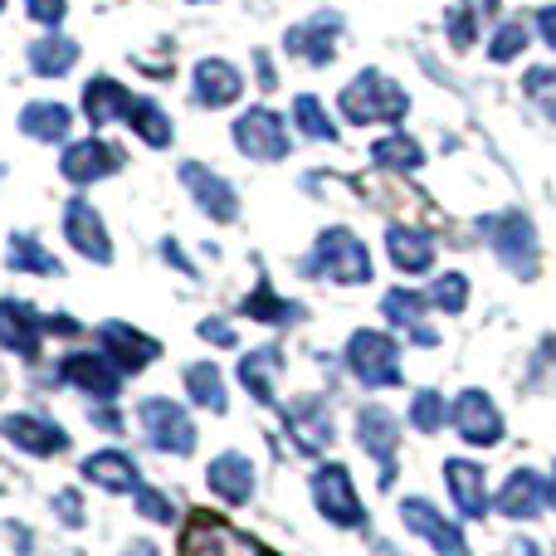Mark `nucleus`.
Wrapping results in <instances>:
<instances>
[{
	"label": "nucleus",
	"mask_w": 556,
	"mask_h": 556,
	"mask_svg": "<svg viewBox=\"0 0 556 556\" xmlns=\"http://www.w3.org/2000/svg\"><path fill=\"white\" fill-rule=\"evenodd\" d=\"M39 342H45V317L29 303H20V298H0V346L25 356V362H35Z\"/></svg>",
	"instance_id": "nucleus-20"
},
{
	"label": "nucleus",
	"mask_w": 556,
	"mask_h": 556,
	"mask_svg": "<svg viewBox=\"0 0 556 556\" xmlns=\"http://www.w3.org/2000/svg\"><path fill=\"white\" fill-rule=\"evenodd\" d=\"M342 113L346 123H401L410 113V93H405L395 78L362 68L352 84L342 88Z\"/></svg>",
	"instance_id": "nucleus-2"
},
{
	"label": "nucleus",
	"mask_w": 556,
	"mask_h": 556,
	"mask_svg": "<svg viewBox=\"0 0 556 556\" xmlns=\"http://www.w3.org/2000/svg\"><path fill=\"white\" fill-rule=\"evenodd\" d=\"M503 556H538V547H532V538H513Z\"/></svg>",
	"instance_id": "nucleus-48"
},
{
	"label": "nucleus",
	"mask_w": 556,
	"mask_h": 556,
	"mask_svg": "<svg viewBox=\"0 0 556 556\" xmlns=\"http://www.w3.org/2000/svg\"><path fill=\"white\" fill-rule=\"evenodd\" d=\"M201 337H205L211 346H235V342H240V337H235V327L220 323V317H205V323H201Z\"/></svg>",
	"instance_id": "nucleus-44"
},
{
	"label": "nucleus",
	"mask_w": 556,
	"mask_h": 556,
	"mask_svg": "<svg viewBox=\"0 0 556 556\" xmlns=\"http://www.w3.org/2000/svg\"><path fill=\"white\" fill-rule=\"evenodd\" d=\"M49 508H54V518L64 522V528H84V522H88V513H84V498H78V489H59Z\"/></svg>",
	"instance_id": "nucleus-42"
},
{
	"label": "nucleus",
	"mask_w": 556,
	"mask_h": 556,
	"mask_svg": "<svg viewBox=\"0 0 556 556\" xmlns=\"http://www.w3.org/2000/svg\"><path fill=\"white\" fill-rule=\"evenodd\" d=\"M371 162L381 166V172H415V166L425 162V152L415 137L391 132V137H381V142H371Z\"/></svg>",
	"instance_id": "nucleus-32"
},
{
	"label": "nucleus",
	"mask_w": 556,
	"mask_h": 556,
	"mask_svg": "<svg viewBox=\"0 0 556 556\" xmlns=\"http://www.w3.org/2000/svg\"><path fill=\"white\" fill-rule=\"evenodd\" d=\"M25 10H29V20H39V25H59V20L68 15L64 0H25Z\"/></svg>",
	"instance_id": "nucleus-43"
},
{
	"label": "nucleus",
	"mask_w": 556,
	"mask_h": 556,
	"mask_svg": "<svg viewBox=\"0 0 556 556\" xmlns=\"http://www.w3.org/2000/svg\"><path fill=\"white\" fill-rule=\"evenodd\" d=\"M552 556H556V552H552Z\"/></svg>",
	"instance_id": "nucleus-55"
},
{
	"label": "nucleus",
	"mask_w": 556,
	"mask_h": 556,
	"mask_svg": "<svg viewBox=\"0 0 556 556\" xmlns=\"http://www.w3.org/2000/svg\"><path fill=\"white\" fill-rule=\"evenodd\" d=\"M522 45H528V25H518V20H508V25H498V29H493V39H489V54L498 59V64H508V59H518V54H522Z\"/></svg>",
	"instance_id": "nucleus-41"
},
{
	"label": "nucleus",
	"mask_w": 556,
	"mask_h": 556,
	"mask_svg": "<svg viewBox=\"0 0 556 556\" xmlns=\"http://www.w3.org/2000/svg\"><path fill=\"white\" fill-rule=\"evenodd\" d=\"M444 489H450L454 508L464 513L469 522L489 518V473H483L479 459H444Z\"/></svg>",
	"instance_id": "nucleus-17"
},
{
	"label": "nucleus",
	"mask_w": 556,
	"mask_h": 556,
	"mask_svg": "<svg viewBox=\"0 0 556 556\" xmlns=\"http://www.w3.org/2000/svg\"><path fill=\"white\" fill-rule=\"evenodd\" d=\"M137 93H127L117 78H93V84L84 88V113L93 127H108L113 117H127V108H132Z\"/></svg>",
	"instance_id": "nucleus-29"
},
{
	"label": "nucleus",
	"mask_w": 556,
	"mask_h": 556,
	"mask_svg": "<svg viewBox=\"0 0 556 556\" xmlns=\"http://www.w3.org/2000/svg\"><path fill=\"white\" fill-rule=\"evenodd\" d=\"M450 425H454V434H459L464 444H473V450H493V444H503V434H508L503 410L493 405L489 391H479V386H469V391L454 395Z\"/></svg>",
	"instance_id": "nucleus-6"
},
{
	"label": "nucleus",
	"mask_w": 556,
	"mask_h": 556,
	"mask_svg": "<svg viewBox=\"0 0 556 556\" xmlns=\"http://www.w3.org/2000/svg\"><path fill=\"white\" fill-rule=\"evenodd\" d=\"M93 425H98V430H113V434H123V415H117L113 405H98V410H93Z\"/></svg>",
	"instance_id": "nucleus-46"
},
{
	"label": "nucleus",
	"mask_w": 556,
	"mask_h": 556,
	"mask_svg": "<svg viewBox=\"0 0 556 556\" xmlns=\"http://www.w3.org/2000/svg\"><path fill=\"white\" fill-rule=\"evenodd\" d=\"M346 371L371 391H391V386H401V346L376 327H362L346 342Z\"/></svg>",
	"instance_id": "nucleus-4"
},
{
	"label": "nucleus",
	"mask_w": 556,
	"mask_h": 556,
	"mask_svg": "<svg viewBox=\"0 0 556 556\" xmlns=\"http://www.w3.org/2000/svg\"><path fill=\"white\" fill-rule=\"evenodd\" d=\"M68 127H74V113L64 103H29L20 113V132H29L35 142H64Z\"/></svg>",
	"instance_id": "nucleus-31"
},
{
	"label": "nucleus",
	"mask_w": 556,
	"mask_h": 556,
	"mask_svg": "<svg viewBox=\"0 0 556 556\" xmlns=\"http://www.w3.org/2000/svg\"><path fill=\"white\" fill-rule=\"evenodd\" d=\"M401 522L415 532V538L425 542L434 556H469V538H464L459 528H454L450 518H444L440 508H434L430 498H401Z\"/></svg>",
	"instance_id": "nucleus-10"
},
{
	"label": "nucleus",
	"mask_w": 556,
	"mask_h": 556,
	"mask_svg": "<svg viewBox=\"0 0 556 556\" xmlns=\"http://www.w3.org/2000/svg\"><path fill=\"white\" fill-rule=\"evenodd\" d=\"M235 147H240L250 162H283L288 156V132H283V117L269 113V108H250V113L235 123Z\"/></svg>",
	"instance_id": "nucleus-14"
},
{
	"label": "nucleus",
	"mask_w": 556,
	"mask_h": 556,
	"mask_svg": "<svg viewBox=\"0 0 556 556\" xmlns=\"http://www.w3.org/2000/svg\"><path fill=\"white\" fill-rule=\"evenodd\" d=\"M278 366H283L278 346L244 352V362H240V386H244V391H250L260 405H274V401H278Z\"/></svg>",
	"instance_id": "nucleus-28"
},
{
	"label": "nucleus",
	"mask_w": 556,
	"mask_h": 556,
	"mask_svg": "<svg viewBox=\"0 0 556 556\" xmlns=\"http://www.w3.org/2000/svg\"><path fill=\"white\" fill-rule=\"evenodd\" d=\"M205 483H211V493L220 503H230V508H244V503L254 498V459L240 450H225L211 459V469H205Z\"/></svg>",
	"instance_id": "nucleus-21"
},
{
	"label": "nucleus",
	"mask_w": 556,
	"mask_h": 556,
	"mask_svg": "<svg viewBox=\"0 0 556 556\" xmlns=\"http://www.w3.org/2000/svg\"><path fill=\"white\" fill-rule=\"evenodd\" d=\"M244 317H254V323H269V327H283L298 317V303H283V298L274 293L269 283H260L250 298H244Z\"/></svg>",
	"instance_id": "nucleus-35"
},
{
	"label": "nucleus",
	"mask_w": 556,
	"mask_h": 556,
	"mask_svg": "<svg viewBox=\"0 0 556 556\" xmlns=\"http://www.w3.org/2000/svg\"><path fill=\"white\" fill-rule=\"evenodd\" d=\"M74 59H78V45H74V39H64V35H49V39H39V45L29 49V68H35V74H45V78L68 74V68H74Z\"/></svg>",
	"instance_id": "nucleus-34"
},
{
	"label": "nucleus",
	"mask_w": 556,
	"mask_h": 556,
	"mask_svg": "<svg viewBox=\"0 0 556 556\" xmlns=\"http://www.w3.org/2000/svg\"><path fill=\"white\" fill-rule=\"evenodd\" d=\"M425 307H430V298L415 293V288H391V293L381 298L386 323L405 327L415 346H440V332H434V327H425Z\"/></svg>",
	"instance_id": "nucleus-24"
},
{
	"label": "nucleus",
	"mask_w": 556,
	"mask_h": 556,
	"mask_svg": "<svg viewBox=\"0 0 556 556\" xmlns=\"http://www.w3.org/2000/svg\"><path fill=\"white\" fill-rule=\"evenodd\" d=\"M137 425H142V440L152 444V450L162 454H176V459H186V454H195V420L186 415V405L166 401V395H147L142 405H137Z\"/></svg>",
	"instance_id": "nucleus-3"
},
{
	"label": "nucleus",
	"mask_w": 556,
	"mask_h": 556,
	"mask_svg": "<svg viewBox=\"0 0 556 556\" xmlns=\"http://www.w3.org/2000/svg\"><path fill=\"white\" fill-rule=\"evenodd\" d=\"M64 240L74 244L84 260L113 264V240H108V225H103V215H98L88 201H68L64 205Z\"/></svg>",
	"instance_id": "nucleus-19"
},
{
	"label": "nucleus",
	"mask_w": 556,
	"mask_h": 556,
	"mask_svg": "<svg viewBox=\"0 0 556 556\" xmlns=\"http://www.w3.org/2000/svg\"><path fill=\"white\" fill-rule=\"evenodd\" d=\"M98 342H103V356L123 376L147 371V366L162 356V342H156V337L137 332V327H127V323H103V327H98Z\"/></svg>",
	"instance_id": "nucleus-16"
},
{
	"label": "nucleus",
	"mask_w": 556,
	"mask_h": 556,
	"mask_svg": "<svg viewBox=\"0 0 556 556\" xmlns=\"http://www.w3.org/2000/svg\"><path fill=\"white\" fill-rule=\"evenodd\" d=\"M313 503L332 528H366V503L356 498V483L342 464H323L313 473Z\"/></svg>",
	"instance_id": "nucleus-9"
},
{
	"label": "nucleus",
	"mask_w": 556,
	"mask_h": 556,
	"mask_svg": "<svg viewBox=\"0 0 556 556\" xmlns=\"http://www.w3.org/2000/svg\"><path fill=\"white\" fill-rule=\"evenodd\" d=\"M547 503H552V513H556V469H552V479H547Z\"/></svg>",
	"instance_id": "nucleus-53"
},
{
	"label": "nucleus",
	"mask_w": 556,
	"mask_h": 556,
	"mask_svg": "<svg viewBox=\"0 0 556 556\" xmlns=\"http://www.w3.org/2000/svg\"><path fill=\"white\" fill-rule=\"evenodd\" d=\"M191 88H195V103L201 108H230V103H240V93H244L240 68L225 64V59H201Z\"/></svg>",
	"instance_id": "nucleus-26"
},
{
	"label": "nucleus",
	"mask_w": 556,
	"mask_h": 556,
	"mask_svg": "<svg viewBox=\"0 0 556 556\" xmlns=\"http://www.w3.org/2000/svg\"><path fill=\"white\" fill-rule=\"evenodd\" d=\"M68 556H74V552H68Z\"/></svg>",
	"instance_id": "nucleus-54"
},
{
	"label": "nucleus",
	"mask_w": 556,
	"mask_h": 556,
	"mask_svg": "<svg viewBox=\"0 0 556 556\" xmlns=\"http://www.w3.org/2000/svg\"><path fill=\"white\" fill-rule=\"evenodd\" d=\"M123 556H156V547H152V542H132Z\"/></svg>",
	"instance_id": "nucleus-51"
},
{
	"label": "nucleus",
	"mask_w": 556,
	"mask_h": 556,
	"mask_svg": "<svg viewBox=\"0 0 556 556\" xmlns=\"http://www.w3.org/2000/svg\"><path fill=\"white\" fill-rule=\"evenodd\" d=\"M356 444H362V454L371 464H381V489H391L395 479V444H401V425H395V415L386 410V405H362L356 410Z\"/></svg>",
	"instance_id": "nucleus-11"
},
{
	"label": "nucleus",
	"mask_w": 556,
	"mask_h": 556,
	"mask_svg": "<svg viewBox=\"0 0 556 556\" xmlns=\"http://www.w3.org/2000/svg\"><path fill=\"white\" fill-rule=\"evenodd\" d=\"M293 123H298V132H307L313 142H337V123L323 113V103H317L313 93L293 98Z\"/></svg>",
	"instance_id": "nucleus-37"
},
{
	"label": "nucleus",
	"mask_w": 556,
	"mask_h": 556,
	"mask_svg": "<svg viewBox=\"0 0 556 556\" xmlns=\"http://www.w3.org/2000/svg\"><path fill=\"white\" fill-rule=\"evenodd\" d=\"M84 479L98 483L103 493H137L142 489V469L127 450H98L84 459Z\"/></svg>",
	"instance_id": "nucleus-25"
},
{
	"label": "nucleus",
	"mask_w": 556,
	"mask_h": 556,
	"mask_svg": "<svg viewBox=\"0 0 556 556\" xmlns=\"http://www.w3.org/2000/svg\"><path fill=\"white\" fill-rule=\"evenodd\" d=\"M450 39H454L459 49L473 39V20H469V10H459V20H450Z\"/></svg>",
	"instance_id": "nucleus-45"
},
{
	"label": "nucleus",
	"mask_w": 556,
	"mask_h": 556,
	"mask_svg": "<svg viewBox=\"0 0 556 556\" xmlns=\"http://www.w3.org/2000/svg\"><path fill=\"white\" fill-rule=\"evenodd\" d=\"M117 166H123V156H117L103 137H88V142L68 147L59 172H64V181H74V186H93V181H103V176H113Z\"/></svg>",
	"instance_id": "nucleus-22"
},
{
	"label": "nucleus",
	"mask_w": 556,
	"mask_h": 556,
	"mask_svg": "<svg viewBox=\"0 0 556 556\" xmlns=\"http://www.w3.org/2000/svg\"><path fill=\"white\" fill-rule=\"evenodd\" d=\"M181 556H269L260 547V542H250L240 528H230L225 518H215V513H191L181 528Z\"/></svg>",
	"instance_id": "nucleus-5"
},
{
	"label": "nucleus",
	"mask_w": 556,
	"mask_h": 556,
	"mask_svg": "<svg viewBox=\"0 0 556 556\" xmlns=\"http://www.w3.org/2000/svg\"><path fill=\"white\" fill-rule=\"evenodd\" d=\"M547 479L538 469H513L508 479L498 483V498H493V513L513 522H538L547 513Z\"/></svg>",
	"instance_id": "nucleus-15"
},
{
	"label": "nucleus",
	"mask_w": 556,
	"mask_h": 556,
	"mask_svg": "<svg viewBox=\"0 0 556 556\" xmlns=\"http://www.w3.org/2000/svg\"><path fill=\"white\" fill-rule=\"evenodd\" d=\"M342 35V15H332V10H323V15L303 20V25H293L283 35L288 54L293 59H307V64H327L332 59V39Z\"/></svg>",
	"instance_id": "nucleus-23"
},
{
	"label": "nucleus",
	"mask_w": 556,
	"mask_h": 556,
	"mask_svg": "<svg viewBox=\"0 0 556 556\" xmlns=\"http://www.w3.org/2000/svg\"><path fill=\"white\" fill-rule=\"evenodd\" d=\"M283 430H288V440H293V450L307 454V459H327V450H332V440H337L332 410H327L323 395H298V401H288Z\"/></svg>",
	"instance_id": "nucleus-7"
},
{
	"label": "nucleus",
	"mask_w": 556,
	"mask_h": 556,
	"mask_svg": "<svg viewBox=\"0 0 556 556\" xmlns=\"http://www.w3.org/2000/svg\"><path fill=\"white\" fill-rule=\"evenodd\" d=\"M10 483H15V473H10V469H5V464H0V493H5V489H10Z\"/></svg>",
	"instance_id": "nucleus-52"
},
{
	"label": "nucleus",
	"mask_w": 556,
	"mask_h": 556,
	"mask_svg": "<svg viewBox=\"0 0 556 556\" xmlns=\"http://www.w3.org/2000/svg\"><path fill=\"white\" fill-rule=\"evenodd\" d=\"M181 186L191 191V201L201 205L211 220H220V225H230L235 215H240V195H235V186L230 181H220V176L211 172V166H201V162H181Z\"/></svg>",
	"instance_id": "nucleus-18"
},
{
	"label": "nucleus",
	"mask_w": 556,
	"mask_h": 556,
	"mask_svg": "<svg viewBox=\"0 0 556 556\" xmlns=\"http://www.w3.org/2000/svg\"><path fill=\"white\" fill-rule=\"evenodd\" d=\"M425 298H430V307H440V313H464V307H469V278L464 274H440Z\"/></svg>",
	"instance_id": "nucleus-39"
},
{
	"label": "nucleus",
	"mask_w": 556,
	"mask_h": 556,
	"mask_svg": "<svg viewBox=\"0 0 556 556\" xmlns=\"http://www.w3.org/2000/svg\"><path fill=\"white\" fill-rule=\"evenodd\" d=\"M132 508H137V518L156 522V528H172V522H176V503L166 498L162 489H147V483L132 493Z\"/></svg>",
	"instance_id": "nucleus-40"
},
{
	"label": "nucleus",
	"mask_w": 556,
	"mask_h": 556,
	"mask_svg": "<svg viewBox=\"0 0 556 556\" xmlns=\"http://www.w3.org/2000/svg\"><path fill=\"white\" fill-rule=\"evenodd\" d=\"M303 274H317V278H332L342 288H356V283H371V250L356 240L352 230L332 225V230L317 235L313 254L303 260Z\"/></svg>",
	"instance_id": "nucleus-1"
},
{
	"label": "nucleus",
	"mask_w": 556,
	"mask_h": 556,
	"mask_svg": "<svg viewBox=\"0 0 556 556\" xmlns=\"http://www.w3.org/2000/svg\"><path fill=\"white\" fill-rule=\"evenodd\" d=\"M59 381H68L74 391L93 395V401H103V405H113L117 391H123V371H117L103 352H68L64 362H59Z\"/></svg>",
	"instance_id": "nucleus-13"
},
{
	"label": "nucleus",
	"mask_w": 556,
	"mask_h": 556,
	"mask_svg": "<svg viewBox=\"0 0 556 556\" xmlns=\"http://www.w3.org/2000/svg\"><path fill=\"white\" fill-rule=\"evenodd\" d=\"M10 269L20 274H59V260L45 250L39 240H29V235H10Z\"/></svg>",
	"instance_id": "nucleus-36"
},
{
	"label": "nucleus",
	"mask_w": 556,
	"mask_h": 556,
	"mask_svg": "<svg viewBox=\"0 0 556 556\" xmlns=\"http://www.w3.org/2000/svg\"><path fill=\"white\" fill-rule=\"evenodd\" d=\"M538 29H542V39H547V45L556 49V5H547V10L538 15Z\"/></svg>",
	"instance_id": "nucleus-47"
},
{
	"label": "nucleus",
	"mask_w": 556,
	"mask_h": 556,
	"mask_svg": "<svg viewBox=\"0 0 556 556\" xmlns=\"http://www.w3.org/2000/svg\"><path fill=\"white\" fill-rule=\"evenodd\" d=\"M254 68H260V84H264V88H274V68H269V59L254 54Z\"/></svg>",
	"instance_id": "nucleus-50"
},
{
	"label": "nucleus",
	"mask_w": 556,
	"mask_h": 556,
	"mask_svg": "<svg viewBox=\"0 0 556 556\" xmlns=\"http://www.w3.org/2000/svg\"><path fill=\"white\" fill-rule=\"evenodd\" d=\"M127 123H132V132L142 137L147 147H172V117H166L162 108L152 103V98H132V108H127Z\"/></svg>",
	"instance_id": "nucleus-33"
},
{
	"label": "nucleus",
	"mask_w": 556,
	"mask_h": 556,
	"mask_svg": "<svg viewBox=\"0 0 556 556\" xmlns=\"http://www.w3.org/2000/svg\"><path fill=\"white\" fill-rule=\"evenodd\" d=\"M410 425L420 434H440L450 425V405H444L440 391H415L410 395Z\"/></svg>",
	"instance_id": "nucleus-38"
},
{
	"label": "nucleus",
	"mask_w": 556,
	"mask_h": 556,
	"mask_svg": "<svg viewBox=\"0 0 556 556\" xmlns=\"http://www.w3.org/2000/svg\"><path fill=\"white\" fill-rule=\"evenodd\" d=\"M162 250H166V260H172V264H176V269L195 274V269H191V260H186V254H181V250H176V244H172V240H166V244H162Z\"/></svg>",
	"instance_id": "nucleus-49"
},
{
	"label": "nucleus",
	"mask_w": 556,
	"mask_h": 556,
	"mask_svg": "<svg viewBox=\"0 0 556 556\" xmlns=\"http://www.w3.org/2000/svg\"><path fill=\"white\" fill-rule=\"evenodd\" d=\"M386 254L401 274H430L434 269V240L415 225H391L386 230Z\"/></svg>",
	"instance_id": "nucleus-27"
},
{
	"label": "nucleus",
	"mask_w": 556,
	"mask_h": 556,
	"mask_svg": "<svg viewBox=\"0 0 556 556\" xmlns=\"http://www.w3.org/2000/svg\"><path fill=\"white\" fill-rule=\"evenodd\" d=\"M483 235H489L493 254H498L518 278L538 274V230H532L528 215H518V211L489 215V220H483Z\"/></svg>",
	"instance_id": "nucleus-8"
},
{
	"label": "nucleus",
	"mask_w": 556,
	"mask_h": 556,
	"mask_svg": "<svg viewBox=\"0 0 556 556\" xmlns=\"http://www.w3.org/2000/svg\"><path fill=\"white\" fill-rule=\"evenodd\" d=\"M186 395H191L201 410L211 415H225L230 410V391H225V376L215 362H191L186 366Z\"/></svg>",
	"instance_id": "nucleus-30"
},
{
	"label": "nucleus",
	"mask_w": 556,
	"mask_h": 556,
	"mask_svg": "<svg viewBox=\"0 0 556 556\" xmlns=\"http://www.w3.org/2000/svg\"><path fill=\"white\" fill-rule=\"evenodd\" d=\"M0 434H5L15 450H25L29 459H54V454L68 450V430L54 425L49 415H35V410H15L0 420Z\"/></svg>",
	"instance_id": "nucleus-12"
}]
</instances>
